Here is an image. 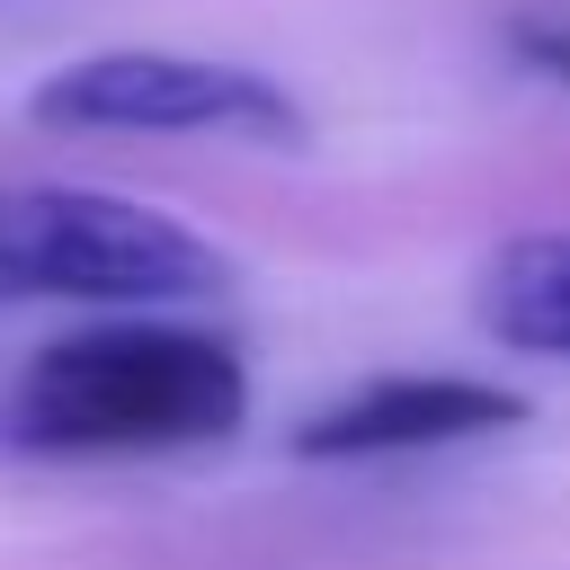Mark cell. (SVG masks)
Wrapping results in <instances>:
<instances>
[{
	"label": "cell",
	"instance_id": "6da1fadb",
	"mask_svg": "<svg viewBox=\"0 0 570 570\" xmlns=\"http://www.w3.org/2000/svg\"><path fill=\"white\" fill-rule=\"evenodd\" d=\"M249 419V365L223 330L98 321L27 356L0 428L27 454H178Z\"/></svg>",
	"mask_w": 570,
	"mask_h": 570
},
{
	"label": "cell",
	"instance_id": "7a4b0ae2",
	"mask_svg": "<svg viewBox=\"0 0 570 570\" xmlns=\"http://www.w3.org/2000/svg\"><path fill=\"white\" fill-rule=\"evenodd\" d=\"M232 285V258L134 196L107 187H0V303H205Z\"/></svg>",
	"mask_w": 570,
	"mask_h": 570
},
{
	"label": "cell",
	"instance_id": "3957f363",
	"mask_svg": "<svg viewBox=\"0 0 570 570\" xmlns=\"http://www.w3.org/2000/svg\"><path fill=\"white\" fill-rule=\"evenodd\" d=\"M27 116L53 134H232V142H303V98L249 62L214 53H80L27 89Z\"/></svg>",
	"mask_w": 570,
	"mask_h": 570
},
{
	"label": "cell",
	"instance_id": "277c9868",
	"mask_svg": "<svg viewBox=\"0 0 570 570\" xmlns=\"http://www.w3.org/2000/svg\"><path fill=\"white\" fill-rule=\"evenodd\" d=\"M525 419V392L481 383V374H374L356 392H338L330 410H312L294 428L303 463H365V454H436V445H472Z\"/></svg>",
	"mask_w": 570,
	"mask_h": 570
},
{
	"label": "cell",
	"instance_id": "5b68a950",
	"mask_svg": "<svg viewBox=\"0 0 570 570\" xmlns=\"http://www.w3.org/2000/svg\"><path fill=\"white\" fill-rule=\"evenodd\" d=\"M481 330L517 356H570V232H517L481 267Z\"/></svg>",
	"mask_w": 570,
	"mask_h": 570
},
{
	"label": "cell",
	"instance_id": "8992f818",
	"mask_svg": "<svg viewBox=\"0 0 570 570\" xmlns=\"http://www.w3.org/2000/svg\"><path fill=\"white\" fill-rule=\"evenodd\" d=\"M525 53H534L543 71H561V80H570V27H552V36H525Z\"/></svg>",
	"mask_w": 570,
	"mask_h": 570
}]
</instances>
